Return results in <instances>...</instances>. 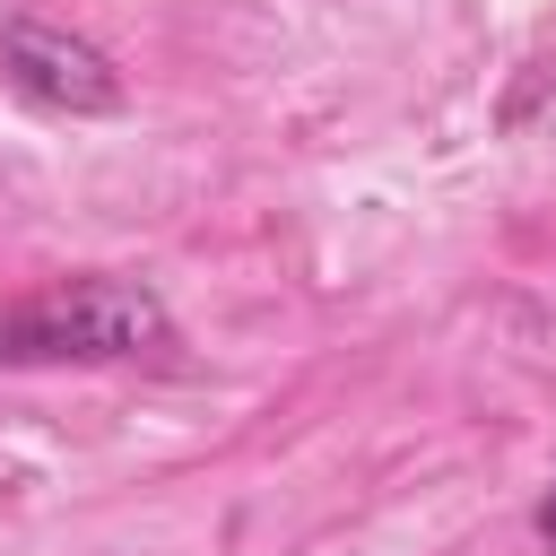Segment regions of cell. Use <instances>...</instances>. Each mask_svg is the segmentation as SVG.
Wrapping results in <instances>:
<instances>
[{"label":"cell","instance_id":"cell-1","mask_svg":"<svg viewBox=\"0 0 556 556\" xmlns=\"http://www.w3.org/2000/svg\"><path fill=\"white\" fill-rule=\"evenodd\" d=\"M156 348H174V313L139 278H70V287L0 313V365H61V356L122 365V356H156Z\"/></svg>","mask_w":556,"mask_h":556},{"label":"cell","instance_id":"cell-3","mask_svg":"<svg viewBox=\"0 0 556 556\" xmlns=\"http://www.w3.org/2000/svg\"><path fill=\"white\" fill-rule=\"evenodd\" d=\"M539 547L556 556V486H547V504H539Z\"/></svg>","mask_w":556,"mask_h":556},{"label":"cell","instance_id":"cell-2","mask_svg":"<svg viewBox=\"0 0 556 556\" xmlns=\"http://www.w3.org/2000/svg\"><path fill=\"white\" fill-rule=\"evenodd\" d=\"M0 70H9V87L26 104L70 113V122H113L130 104V78L113 70V52L70 35V26H43V17H9L0 26Z\"/></svg>","mask_w":556,"mask_h":556}]
</instances>
